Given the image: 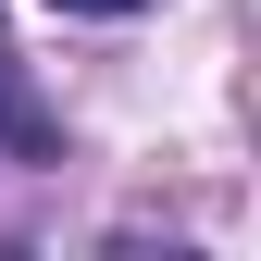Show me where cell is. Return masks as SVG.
<instances>
[{"instance_id": "obj_2", "label": "cell", "mask_w": 261, "mask_h": 261, "mask_svg": "<svg viewBox=\"0 0 261 261\" xmlns=\"http://www.w3.org/2000/svg\"><path fill=\"white\" fill-rule=\"evenodd\" d=\"M50 13H87V25H112V13H149V0H50Z\"/></svg>"}, {"instance_id": "obj_1", "label": "cell", "mask_w": 261, "mask_h": 261, "mask_svg": "<svg viewBox=\"0 0 261 261\" xmlns=\"http://www.w3.org/2000/svg\"><path fill=\"white\" fill-rule=\"evenodd\" d=\"M0 149H13V162H50V112L13 87V50H0Z\"/></svg>"}]
</instances>
